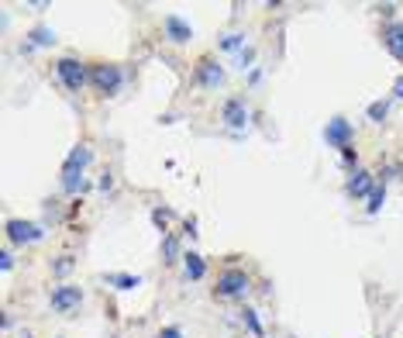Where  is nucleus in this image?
<instances>
[{
    "label": "nucleus",
    "instance_id": "1",
    "mask_svg": "<svg viewBox=\"0 0 403 338\" xmlns=\"http://www.w3.org/2000/svg\"><path fill=\"white\" fill-rule=\"evenodd\" d=\"M86 162H90V149H86V145H79V149L69 152V159H66V166H62V190H66V194H76L79 187H83L79 173H83Z\"/></svg>",
    "mask_w": 403,
    "mask_h": 338
},
{
    "label": "nucleus",
    "instance_id": "2",
    "mask_svg": "<svg viewBox=\"0 0 403 338\" xmlns=\"http://www.w3.org/2000/svg\"><path fill=\"white\" fill-rule=\"evenodd\" d=\"M245 290H249V273H245V269H224V273L217 277V287H214V294L221 300L242 297Z\"/></svg>",
    "mask_w": 403,
    "mask_h": 338
},
{
    "label": "nucleus",
    "instance_id": "3",
    "mask_svg": "<svg viewBox=\"0 0 403 338\" xmlns=\"http://www.w3.org/2000/svg\"><path fill=\"white\" fill-rule=\"evenodd\" d=\"M56 73H59V80L66 83V90H73V94H79L86 86V80H90L86 69H83V62H76V59H59Z\"/></svg>",
    "mask_w": 403,
    "mask_h": 338
},
{
    "label": "nucleus",
    "instance_id": "4",
    "mask_svg": "<svg viewBox=\"0 0 403 338\" xmlns=\"http://www.w3.org/2000/svg\"><path fill=\"white\" fill-rule=\"evenodd\" d=\"M90 80H94V86L100 94H114L117 86H121V69L104 62V66H94V69H90Z\"/></svg>",
    "mask_w": 403,
    "mask_h": 338
},
{
    "label": "nucleus",
    "instance_id": "5",
    "mask_svg": "<svg viewBox=\"0 0 403 338\" xmlns=\"http://www.w3.org/2000/svg\"><path fill=\"white\" fill-rule=\"evenodd\" d=\"M7 239L18 242V245H28V242H39L41 239V224H31V221H18L11 218L7 221Z\"/></svg>",
    "mask_w": 403,
    "mask_h": 338
},
{
    "label": "nucleus",
    "instance_id": "6",
    "mask_svg": "<svg viewBox=\"0 0 403 338\" xmlns=\"http://www.w3.org/2000/svg\"><path fill=\"white\" fill-rule=\"evenodd\" d=\"M79 304H83V290H79V287H56V290H52V307H56L59 314L76 311Z\"/></svg>",
    "mask_w": 403,
    "mask_h": 338
},
{
    "label": "nucleus",
    "instance_id": "7",
    "mask_svg": "<svg viewBox=\"0 0 403 338\" xmlns=\"http://www.w3.org/2000/svg\"><path fill=\"white\" fill-rule=\"evenodd\" d=\"M324 139H327V145H338V149H348V139H352V124H348L345 118L327 121Z\"/></svg>",
    "mask_w": 403,
    "mask_h": 338
},
{
    "label": "nucleus",
    "instance_id": "8",
    "mask_svg": "<svg viewBox=\"0 0 403 338\" xmlns=\"http://www.w3.org/2000/svg\"><path fill=\"white\" fill-rule=\"evenodd\" d=\"M196 80L204 83V86H221V83H224V69H221L214 59H200V66H196Z\"/></svg>",
    "mask_w": 403,
    "mask_h": 338
},
{
    "label": "nucleus",
    "instance_id": "9",
    "mask_svg": "<svg viewBox=\"0 0 403 338\" xmlns=\"http://www.w3.org/2000/svg\"><path fill=\"white\" fill-rule=\"evenodd\" d=\"M221 114H224V121H228L231 128H245L249 124V107H245V100H238V97L228 100Z\"/></svg>",
    "mask_w": 403,
    "mask_h": 338
},
{
    "label": "nucleus",
    "instance_id": "10",
    "mask_svg": "<svg viewBox=\"0 0 403 338\" xmlns=\"http://www.w3.org/2000/svg\"><path fill=\"white\" fill-rule=\"evenodd\" d=\"M383 41H386V49H389V52L403 62V24H389V28H386V35H383Z\"/></svg>",
    "mask_w": 403,
    "mask_h": 338
},
{
    "label": "nucleus",
    "instance_id": "11",
    "mask_svg": "<svg viewBox=\"0 0 403 338\" xmlns=\"http://www.w3.org/2000/svg\"><path fill=\"white\" fill-rule=\"evenodd\" d=\"M166 31H169V39L173 41H190V24H186V21H179L176 18V14H169V18H166Z\"/></svg>",
    "mask_w": 403,
    "mask_h": 338
},
{
    "label": "nucleus",
    "instance_id": "12",
    "mask_svg": "<svg viewBox=\"0 0 403 338\" xmlns=\"http://www.w3.org/2000/svg\"><path fill=\"white\" fill-rule=\"evenodd\" d=\"M376 187H372V179L369 173H355V179H348V194L352 197H362V194H372Z\"/></svg>",
    "mask_w": 403,
    "mask_h": 338
},
{
    "label": "nucleus",
    "instance_id": "13",
    "mask_svg": "<svg viewBox=\"0 0 403 338\" xmlns=\"http://www.w3.org/2000/svg\"><path fill=\"white\" fill-rule=\"evenodd\" d=\"M186 259V277L190 279H200L204 273H207V266H204V259L196 256V252H190V256H183Z\"/></svg>",
    "mask_w": 403,
    "mask_h": 338
},
{
    "label": "nucleus",
    "instance_id": "14",
    "mask_svg": "<svg viewBox=\"0 0 403 338\" xmlns=\"http://www.w3.org/2000/svg\"><path fill=\"white\" fill-rule=\"evenodd\" d=\"M107 283H117L121 290H134L141 279H138V277H124V273H111V277H107Z\"/></svg>",
    "mask_w": 403,
    "mask_h": 338
},
{
    "label": "nucleus",
    "instance_id": "15",
    "mask_svg": "<svg viewBox=\"0 0 403 338\" xmlns=\"http://www.w3.org/2000/svg\"><path fill=\"white\" fill-rule=\"evenodd\" d=\"M383 197H386V190H383V187H376V190L369 194V211H372V214H376V211L383 207Z\"/></svg>",
    "mask_w": 403,
    "mask_h": 338
},
{
    "label": "nucleus",
    "instance_id": "16",
    "mask_svg": "<svg viewBox=\"0 0 403 338\" xmlns=\"http://www.w3.org/2000/svg\"><path fill=\"white\" fill-rule=\"evenodd\" d=\"M176 249H179V245H176L173 235H169V239L162 242V256H166V262H176Z\"/></svg>",
    "mask_w": 403,
    "mask_h": 338
},
{
    "label": "nucleus",
    "instance_id": "17",
    "mask_svg": "<svg viewBox=\"0 0 403 338\" xmlns=\"http://www.w3.org/2000/svg\"><path fill=\"white\" fill-rule=\"evenodd\" d=\"M245 324H249L252 335H262V324H259V318H255V311H245Z\"/></svg>",
    "mask_w": 403,
    "mask_h": 338
},
{
    "label": "nucleus",
    "instance_id": "18",
    "mask_svg": "<svg viewBox=\"0 0 403 338\" xmlns=\"http://www.w3.org/2000/svg\"><path fill=\"white\" fill-rule=\"evenodd\" d=\"M52 31H49V28H35V45H52Z\"/></svg>",
    "mask_w": 403,
    "mask_h": 338
},
{
    "label": "nucleus",
    "instance_id": "19",
    "mask_svg": "<svg viewBox=\"0 0 403 338\" xmlns=\"http://www.w3.org/2000/svg\"><path fill=\"white\" fill-rule=\"evenodd\" d=\"M386 111H389L386 104H372V107H369V118H372V121H383V118H386Z\"/></svg>",
    "mask_w": 403,
    "mask_h": 338
},
{
    "label": "nucleus",
    "instance_id": "20",
    "mask_svg": "<svg viewBox=\"0 0 403 338\" xmlns=\"http://www.w3.org/2000/svg\"><path fill=\"white\" fill-rule=\"evenodd\" d=\"M221 45H224V49H238V45H242V35H228Z\"/></svg>",
    "mask_w": 403,
    "mask_h": 338
},
{
    "label": "nucleus",
    "instance_id": "21",
    "mask_svg": "<svg viewBox=\"0 0 403 338\" xmlns=\"http://www.w3.org/2000/svg\"><path fill=\"white\" fill-rule=\"evenodd\" d=\"M159 338H183V335H179V328H162Z\"/></svg>",
    "mask_w": 403,
    "mask_h": 338
},
{
    "label": "nucleus",
    "instance_id": "22",
    "mask_svg": "<svg viewBox=\"0 0 403 338\" xmlns=\"http://www.w3.org/2000/svg\"><path fill=\"white\" fill-rule=\"evenodd\" d=\"M152 221H155V224H166V221H169V211H155Z\"/></svg>",
    "mask_w": 403,
    "mask_h": 338
},
{
    "label": "nucleus",
    "instance_id": "23",
    "mask_svg": "<svg viewBox=\"0 0 403 338\" xmlns=\"http://www.w3.org/2000/svg\"><path fill=\"white\" fill-rule=\"evenodd\" d=\"M11 262H14V259H11V252H0V266H4V269H11Z\"/></svg>",
    "mask_w": 403,
    "mask_h": 338
},
{
    "label": "nucleus",
    "instance_id": "24",
    "mask_svg": "<svg viewBox=\"0 0 403 338\" xmlns=\"http://www.w3.org/2000/svg\"><path fill=\"white\" fill-rule=\"evenodd\" d=\"M393 94H397V97L403 100V76H400V80H397V86H393Z\"/></svg>",
    "mask_w": 403,
    "mask_h": 338
}]
</instances>
